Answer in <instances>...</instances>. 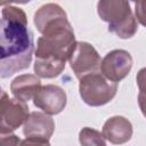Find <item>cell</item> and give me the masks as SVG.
Here are the masks:
<instances>
[{
    "label": "cell",
    "instance_id": "8",
    "mask_svg": "<svg viewBox=\"0 0 146 146\" xmlns=\"http://www.w3.org/2000/svg\"><path fill=\"white\" fill-rule=\"evenodd\" d=\"M66 102V92L56 84L43 86L33 98L34 106L48 115L59 114L65 108Z\"/></svg>",
    "mask_w": 146,
    "mask_h": 146
},
{
    "label": "cell",
    "instance_id": "14",
    "mask_svg": "<svg viewBox=\"0 0 146 146\" xmlns=\"http://www.w3.org/2000/svg\"><path fill=\"white\" fill-rule=\"evenodd\" d=\"M79 143L81 146H106L103 133L89 127H84L80 130Z\"/></svg>",
    "mask_w": 146,
    "mask_h": 146
},
{
    "label": "cell",
    "instance_id": "2",
    "mask_svg": "<svg viewBox=\"0 0 146 146\" xmlns=\"http://www.w3.org/2000/svg\"><path fill=\"white\" fill-rule=\"evenodd\" d=\"M97 14L108 24V31L120 39H130L138 30L137 19L128 1L100 0L97 2Z\"/></svg>",
    "mask_w": 146,
    "mask_h": 146
},
{
    "label": "cell",
    "instance_id": "15",
    "mask_svg": "<svg viewBox=\"0 0 146 146\" xmlns=\"http://www.w3.org/2000/svg\"><path fill=\"white\" fill-rule=\"evenodd\" d=\"M135 17L143 26L146 27V0L135 2Z\"/></svg>",
    "mask_w": 146,
    "mask_h": 146
},
{
    "label": "cell",
    "instance_id": "19",
    "mask_svg": "<svg viewBox=\"0 0 146 146\" xmlns=\"http://www.w3.org/2000/svg\"><path fill=\"white\" fill-rule=\"evenodd\" d=\"M138 105L143 113V115L146 117V92H139L138 94Z\"/></svg>",
    "mask_w": 146,
    "mask_h": 146
},
{
    "label": "cell",
    "instance_id": "5",
    "mask_svg": "<svg viewBox=\"0 0 146 146\" xmlns=\"http://www.w3.org/2000/svg\"><path fill=\"white\" fill-rule=\"evenodd\" d=\"M68 63L75 76L80 80L88 74L98 73L102 59L92 44L86 41H76L68 57Z\"/></svg>",
    "mask_w": 146,
    "mask_h": 146
},
{
    "label": "cell",
    "instance_id": "4",
    "mask_svg": "<svg viewBox=\"0 0 146 146\" xmlns=\"http://www.w3.org/2000/svg\"><path fill=\"white\" fill-rule=\"evenodd\" d=\"M116 91L117 83L107 80L99 72L88 74L80 79V97L89 106L98 107L110 103L115 97Z\"/></svg>",
    "mask_w": 146,
    "mask_h": 146
},
{
    "label": "cell",
    "instance_id": "7",
    "mask_svg": "<svg viewBox=\"0 0 146 146\" xmlns=\"http://www.w3.org/2000/svg\"><path fill=\"white\" fill-rule=\"evenodd\" d=\"M132 56L123 49H114L105 55L102 59L100 72L112 82H120L123 80L132 68Z\"/></svg>",
    "mask_w": 146,
    "mask_h": 146
},
{
    "label": "cell",
    "instance_id": "13",
    "mask_svg": "<svg viewBox=\"0 0 146 146\" xmlns=\"http://www.w3.org/2000/svg\"><path fill=\"white\" fill-rule=\"evenodd\" d=\"M65 63L62 60L55 59H39L35 58L33 70L39 78L43 79H54L57 78L65 68Z\"/></svg>",
    "mask_w": 146,
    "mask_h": 146
},
{
    "label": "cell",
    "instance_id": "9",
    "mask_svg": "<svg viewBox=\"0 0 146 146\" xmlns=\"http://www.w3.org/2000/svg\"><path fill=\"white\" fill-rule=\"evenodd\" d=\"M33 23L36 30L44 34L50 30L68 24L67 15L57 3H46L41 6L34 14Z\"/></svg>",
    "mask_w": 146,
    "mask_h": 146
},
{
    "label": "cell",
    "instance_id": "18",
    "mask_svg": "<svg viewBox=\"0 0 146 146\" xmlns=\"http://www.w3.org/2000/svg\"><path fill=\"white\" fill-rule=\"evenodd\" d=\"M21 146H50L49 140L38 138H25L22 140Z\"/></svg>",
    "mask_w": 146,
    "mask_h": 146
},
{
    "label": "cell",
    "instance_id": "3",
    "mask_svg": "<svg viewBox=\"0 0 146 146\" xmlns=\"http://www.w3.org/2000/svg\"><path fill=\"white\" fill-rule=\"evenodd\" d=\"M75 35L71 23L42 34L36 41L35 58L66 62L75 44Z\"/></svg>",
    "mask_w": 146,
    "mask_h": 146
},
{
    "label": "cell",
    "instance_id": "10",
    "mask_svg": "<svg viewBox=\"0 0 146 146\" xmlns=\"http://www.w3.org/2000/svg\"><path fill=\"white\" fill-rule=\"evenodd\" d=\"M55 131L52 117L42 112H32L23 125V135L26 138L49 140Z\"/></svg>",
    "mask_w": 146,
    "mask_h": 146
},
{
    "label": "cell",
    "instance_id": "12",
    "mask_svg": "<svg viewBox=\"0 0 146 146\" xmlns=\"http://www.w3.org/2000/svg\"><path fill=\"white\" fill-rule=\"evenodd\" d=\"M41 88L42 86L40 78L33 74L18 75L10 83V91L14 98L24 103L33 99Z\"/></svg>",
    "mask_w": 146,
    "mask_h": 146
},
{
    "label": "cell",
    "instance_id": "17",
    "mask_svg": "<svg viewBox=\"0 0 146 146\" xmlns=\"http://www.w3.org/2000/svg\"><path fill=\"white\" fill-rule=\"evenodd\" d=\"M136 81H137L139 92H146V67H143L138 71Z\"/></svg>",
    "mask_w": 146,
    "mask_h": 146
},
{
    "label": "cell",
    "instance_id": "11",
    "mask_svg": "<svg viewBox=\"0 0 146 146\" xmlns=\"http://www.w3.org/2000/svg\"><path fill=\"white\" fill-rule=\"evenodd\" d=\"M131 122L121 115H115L107 119L103 125L102 133L106 140L113 145H123L132 137Z\"/></svg>",
    "mask_w": 146,
    "mask_h": 146
},
{
    "label": "cell",
    "instance_id": "1",
    "mask_svg": "<svg viewBox=\"0 0 146 146\" xmlns=\"http://www.w3.org/2000/svg\"><path fill=\"white\" fill-rule=\"evenodd\" d=\"M0 32V76L9 78L29 68L34 49L33 32L23 9L13 5L2 7Z\"/></svg>",
    "mask_w": 146,
    "mask_h": 146
},
{
    "label": "cell",
    "instance_id": "6",
    "mask_svg": "<svg viewBox=\"0 0 146 146\" xmlns=\"http://www.w3.org/2000/svg\"><path fill=\"white\" fill-rule=\"evenodd\" d=\"M29 106L26 103L16 98H9L6 91H1V120L0 133L8 135L24 125L30 116Z\"/></svg>",
    "mask_w": 146,
    "mask_h": 146
},
{
    "label": "cell",
    "instance_id": "16",
    "mask_svg": "<svg viewBox=\"0 0 146 146\" xmlns=\"http://www.w3.org/2000/svg\"><path fill=\"white\" fill-rule=\"evenodd\" d=\"M21 143L22 140L19 137L14 133L1 135L0 138V146H21Z\"/></svg>",
    "mask_w": 146,
    "mask_h": 146
}]
</instances>
